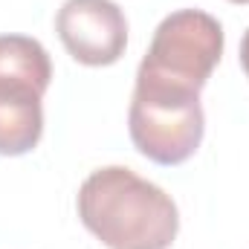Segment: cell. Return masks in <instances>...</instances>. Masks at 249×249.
<instances>
[{"instance_id":"52a82bcc","label":"cell","mask_w":249,"mask_h":249,"mask_svg":"<svg viewBox=\"0 0 249 249\" xmlns=\"http://www.w3.org/2000/svg\"><path fill=\"white\" fill-rule=\"evenodd\" d=\"M241 64H244V72L249 78V29L244 32V41H241Z\"/></svg>"},{"instance_id":"7a4b0ae2","label":"cell","mask_w":249,"mask_h":249,"mask_svg":"<svg viewBox=\"0 0 249 249\" xmlns=\"http://www.w3.org/2000/svg\"><path fill=\"white\" fill-rule=\"evenodd\" d=\"M223 55V26L200 9L162 18L136 70V87L162 96H200Z\"/></svg>"},{"instance_id":"ba28073f","label":"cell","mask_w":249,"mask_h":249,"mask_svg":"<svg viewBox=\"0 0 249 249\" xmlns=\"http://www.w3.org/2000/svg\"><path fill=\"white\" fill-rule=\"evenodd\" d=\"M232 3H249V0H232Z\"/></svg>"},{"instance_id":"3957f363","label":"cell","mask_w":249,"mask_h":249,"mask_svg":"<svg viewBox=\"0 0 249 249\" xmlns=\"http://www.w3.org/2000/svg\"><path fill=\"white\" fill-rule=\"evenodd\" d=\"M127 127L139 154L160 165H180L203 142L206 119L200 96H162L133 90Z\"/></svg>"},{"instance_id":"277c9868","label":"cell","mask_w":249,"mask_h":249,"mask_svg":"<svg viewBox=\"0 0 249 249\" xmlns=\"http://www.w3.org/2000/svg\"><path fill=\"white\" fill-rule=\"evenodd\" d=\"M55 29L67 53L87 67L116 64L127 47V20L113 0H64Z\"/></svg>"},{"instance_id":"8992f818","label":"cell","mask_w":249,"mask_h":249,"mask_svg":"<svg viewBox=\"0 0 249 249\" xmlns=\"http://www.w3.org/2000/svg\"><path fill=\"white\" fill-rule=\"evenodd\" d=\"M0 81H23L47 93L53 61L41 41L29 35H0Z\"/></svg>"},{"instance_id":"6da1fadb","label":"cell","mask_w":249,"mask_h":249,"mask_svg":"<svg viewBox=\"0 0 249 249\" xmlns=\"http://www.w3.org/2000/svg\"><path fill=\"white\" fill-rule=\"evenodd\" d=\"M78 217L107 249H168L180 229L171 194L124 165L99 168L81 183Z\"/></svg>"},{"instance_id":"5b68a950","label":"cell","mask_w":249,"mask_h":249,"mask_svg":"<svg viewBox=\"0 0 249 249\" xmlns=\"http://www.w3.org/2000/svg\"><path fill=\"white\" fill-rule=\"evenodd\" d=\"M44 90L23 81H0V154H29L44 133Z\"/></svg>"}]
</instances>
